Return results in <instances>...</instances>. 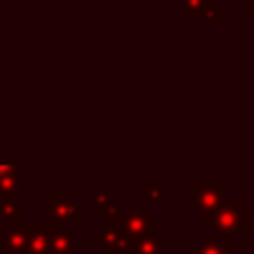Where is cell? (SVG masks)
Listing matches in <instances>:
<instances>
[{
	"mask_svg": "<svg viewBox=\"0 0 254 254\" xmlns=\"http://www.w3.org/2000/svg\"><path fill=\"white\" fill-rule=\"evenodd\" d=\"M214 7H216L214 0H203L201 7L192 11V18H194V20H210V16H212V11H214Z\"/></svg>",
	"mask_w": 254,
	"mask_h": 254,
	"instance_id": "obj_1",
	"label": "cell"
},
{
	"mask_svg": "<svg viewBox=\"0 0 254 254\" xmlns=\"http://www.w3.org/2000/svg\"><path fill=\"white\" fill-rule=\"evenodd\" d=\"M181 2H183V7L188 9L190 13H192L194 9H198V7H201V2H203V0H181Z\"/></svg>",
	"mask_w": 254,
	"mask_h": 254,
	"instance_id": "obj_2",
	"label": "cell"
},
{
	"mask_svg": "<svg viewBox=\"0 0 254 254\" xmlns=\"http://www.w3.org/2000/svg\"><path fill=\"white\" fill-rule=\"evenodd\" d=\"M210 20H225V11H223V9H216V7H214V11H212Z\"/></svg>",
	"mask_w": 254,
	"mask_h": 254,
	"instance_id": "obj_3",
	"label": "cell"
},
{
	"mask_svg": "<svg viewBox=\"0 0 254 254\" xmlns=\"http://www.w3.org/2000/svg\"><path fill=\"white\" fill-rule=\"evenodd\" d=\"M239 2H243V7H246L248 11H254V0H239Z\"/></svg>",
	"mask_w": 254,
	"mask_h": 254,
	"instance_id": "obj_4",
	"label": "cell"
},
{
	"mask_svg": "<svg viewBox=\"0 0 254 254\" xmlns=\"http://www.w3.org/2000/svg\"><path fill=\"white\" fill-rule=\"evenodd\" d=\"M107 254H110V252H107Z\"/></svg>",
	"mask_w": 254,
	"mask_h": 254,
	"instance_id": "obj_5",
	"label": "cell"
}]
</instances>
